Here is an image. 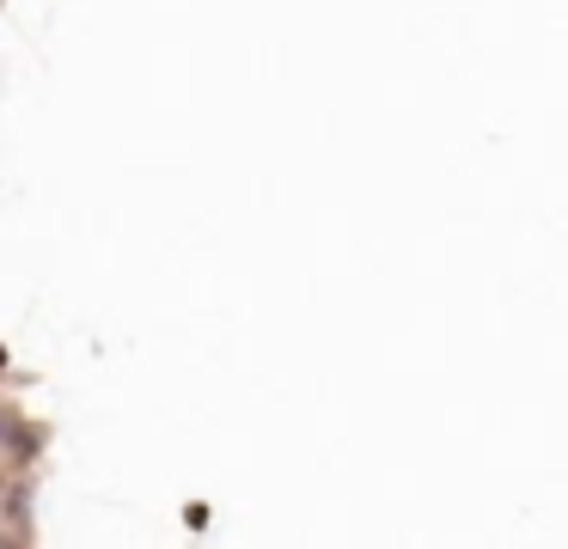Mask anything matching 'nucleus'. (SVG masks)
I'll return each instance as SVG.
<instances>
[{
	"label": "nucleus",
	"instance_id": "obj_1",
	"mask_svg": "<svg viewBox=\"0 0 568 549\" xmlns=\"http://www.w3.org/2000/svg\"><path fill=\"white\" fill-rule=\"evenodd\" d=\"M43 446H50V434H43L19 403H0V470H7V476L31 470V464L43 458Z\"/></svg>",
	"mask_w": 568,
	"mask_h": 549
},
{
	"label": "nucleus",
	"instance_id": "obj_2",
	"mask_svg": "<svg viewBox=\"0 0 568 549\" xmlns=\"http://www.w3.org/2000/svg\"><path fill=\"white\" fill-rule=\"evenodd\" d=\"M184 525H190V531H202V525H209V507H202V500H190V507H184Z\"/></svg>",
	"mask_w": 568,
	"mask_h": 549
},
{
	"label": "nucleus",
	"instance_id": "obj_3",
	"mask_svg": "<svg viewBox=\"0 0 568 549\" xmlns=\"http://www.w3.org/2000/svg\"><path fill=\"white\" fill-rule=\"evenodd\" d=\"M7 366H13V354H7V342H0V378H7Z\"/></svg>",
	"mask_w": 568,
	"mask_h": 549
}]
</instances>
